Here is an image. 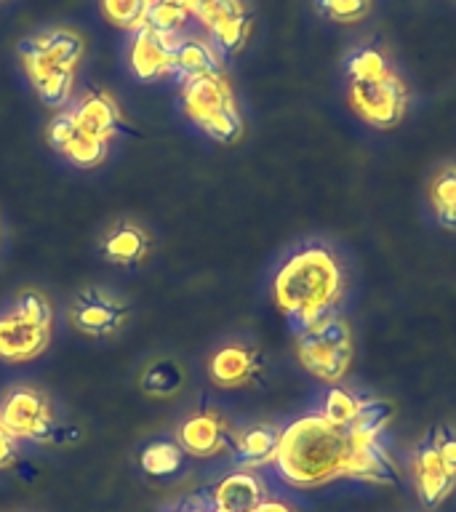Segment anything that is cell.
<instances>
[{
	"instance_id": "obj_24",
	"label": "cell",
	"mask_w": 456,
	"mask_h": 512,
	"mask_svg": "<svg viewBox=\"0 0 456 512\" xmlns=\"http://www.w3.org/2000/svg\"><path fill=\"white\" fill-rule=\"evenodd\" d=\"M392 419V406L384 400L360 398V408L355 419H352L350 430L360 438H382V432L387 430V424Z\"/></svg>"
},
{
	"instance_id": "obj_33",
	"label": "cell",
	"mask_w": 456,
	"mask_h": 512,
	"mask_svg": "<svg viewBox=\"0 0 456 512\" xmlns=\"http://www.w3.org/2000/svg\"><path fill=\"white\" fill-rule=\"evenodd\" d=\"M160 3H168V6L182 8V11H187V14H190V0H160Z\"/></svg>"
},
{
	"instance_id": "obj_4",
	"label": "cell",
	"mask_w": 456,
	"mask_h": 512,
	"mask_svg": "<svg viewBox=\"0 0 456 512\" xmlns=\"http://www.w3.org/2000/svg\"><path fill=\"white\" fill-rule=\"evenodd\" d=\"M54 331V307L46 294L27 288L0 312V360L27 363L46 352Z\"/></svg>"
},
{
	"instance_id": "obj_25",
	"label": "cell",
	"mask_w": 456,
	"mask_h": 512,
	"mask_svg": "<svg viewBox=\"0 0 456 512\" xmlns=\"http://www.w3.org/2000/svg\"><path fill=\"white\" fill-rule=\"evenodd\" d=\"M347 72H350L352 83H376L390 75V64L382 56V51L376 48H360L350 56L347 62Z\"/></svg>"
},
{
	"instance_id": "obj_6",
	"label": "cell",
	"mask_w": 456,
	"mask_h": 512,
	"mask_svg": "<svg viewBox=\"0 0 456 512\" xmlns=\"http://www.w3.org/2000/svg\"><path fill=\"white\" fill-rule=\"evenodd\" d=\"M296 358L304 371H310L320 382H342L352 363V331L347 320L331 312L328 318L299 331L296 334Z\"/></svg>"
},
{
	"instance_id": "obj_2",
	"label": "cell",
	"mask_w": 456,
	"mask_h": 512,
	"mask_svg": "<svg viewBox=\"0 0 456 512\" xmlns=\"http://www.w3.org/2000/svg\"><path fill=\"white\" fill-rule=\"evenodd\" d=\"M344 291L342 267L323 246H304L291 254L272 280V296L294 331L336 312Z\"/></svg>"
},
{
	"instance_id": "obj_22",
	"label": "cell",
	"mask_w": 456,
	"mask_h": 512,
	"mask_svg": "<svg viewBox=\"0 0 456 512\" xmlns=\"http://www.w3.org/2000/svg\"><path fill=\"white\" fill-rule=\"evenodd\" d=\"M432 211L443 227L456 230V166L443 168L430 184Z\"/></svg>"
},
{
	"instance_id": "obj_3",
	"label": "cell",
	"mask_w": 456,
	"mask_h": 512,
	"mask_svg": "<svg viewBox=\"0 0 456 512\" xmlns=\"http://www.w3.org/2000/svg\"><path fill=\"white\" fill-rule=\"evenodd\" d=\"M19 59L43 104L64 110L75 91V72L86 54V43L70 27L35 32L19 43Z\"/></svg>"
},
{
	"instance_id": "obj_31",
	"label": "cell",
	"mask_w": 456,
	"mask_h": 512,
	"mask_svg": "<svg viewBox=\"0 0 456 512\" xmlns=\"http://www.w3.org/2000/svg\"><path fill=\"white\" fill-rule=\"evenodd\" d=\"M19 443H22V440H16L14 435L0 424V470L14 467L16 459H19Z\"/></svg>"
},
{
	"instance_id": "obj_7",
	"label": "cell",
	"mask_w": 456,
	"mask_h": 512,
	"mask_svg": "<svg viewBox=\"0 0 456 512\" xmlns=\"http://www.w3.org/2000/svg\"><path fill=\"white\" fill-rule=\"evenodd\" d=\"M0 424L16 440L48 443L56 432V414L46 392L30 384H19L0 400Z\"/></svg>"
},
{
	"instance_id": "obj_16",
	"label": "cell",
	"mask_w": 456,
	"mask_h": 512,
	"mask_svg": "<svg viewBox=\"0 0 456 512\" xmlns=\"http://www.w3.org/2000/svg\"><path fill=\"white\" fill-rule=\"evenodd\" d=\"M208 496L219 512H251L262 499H267V491L254 470H235L224 475Z\"/></svg>"
},
{
	"instance_id": "obj_12",
	"label": "cell",
	"mask_w": 456,
	"mask_h": 512,
	"mask_svg": "<svg viewBox=\"0 0 456 512\" xmlns=\"http://www.w3.org/2000/svg\"><path fill=\"white\" fill-rule=\"evenodd\" d=\"M46 139L64 160H70L72 166L78 168L102 166L104 160H107V152H110L107 150L110 144L96 142V139H91L86 131H80L78 123L72 120L67 107L56 112L54 118H51V123H48L46 128Z\"/></svg>"
},
{
	"instance_id": "obj_32",
	"label": "cell",
	"mask_w": 456,
	"mask_h": 512,
	"mask_svg": "<svg viewBox=\"0 0 456 512\" xmlns=\"http://www.w3.org/2000/svg\"><path fill=\"white\" fill-rule=\"evenodd\" d=\"M251 512H296V510L291 507V504L283 502V499H270V496H267V499H262V502L256 504Z\"/></svg>"
},
{
	"instance_id": "obj_17",
	"label": "cell",
	"mask_w": 456,
	"mask_h": 512,
	"mask_svg": "<svg viewBox=\"0 0 456 512\" xmlns=\"http://www.w3.org/2000/svg\"><path fill=\"white\" fill-rule=\"evenodd\" d=\"M280 430L272 424H251L243 430L232 432V451L243 470H259L264 464H272L278 451Z\"/></svg>"
},
{
	"instance_id": "obj_19",
	"label": "cell",
	"mask_w": 456,
	"mask_h": 512,
	"mask_svg": "<svg viewBox=\"0 0 456 512\" xmlns=\"http://www.w3.org/2000/svg\"><path fill=\"white\" fill-rule=\"evenodd\" d=\"M211 72H222V56H219V48L214 43H208L206 38H192V35H184L182 46L176 48L174 59V75L182 83L195 78H203V75H211Z\"/></svg>"
},
{
	"instance_id": "obj_9",
	"label": "cell",
	"mask_w": 456,
	"mask_h": 512,
	"mask_svg": "<svg viewBox=\"0 0 456 512\" xmlns=\"http://www.w3.org/2000/svg\"><path fill=\"white\" fill-rule=\"evenodd\" d=\"M350 102L352 110L366 123L376 128H392L403 118L408 94L403 80L390 72L387 78L376 80V83H352Z\"/></svg>"
},
{
	"instance_id": "obj_13",
	"label": "cell",
	"mask_w": 456,
	"mask_h": 512,
	"mask_svg": "<svg viewBox=\"0 0 456 512\" xmlns=\"http://www.w3.org/2000/svg\"><path fill=\"white\" fill-rule=\"evenodd\" d=\"M262 368V355L256 347L243 342H227L208 358V379L224 390H238V387L259 382Z\"/></svg>"
},
{
	"instance_id": "obj_30",
	"label": "cell",
	"mask_w": 456,
	"mask_h": 512,
	"mask_svg": "<svg viewBox=\"0 0 456 512\" xmlns=\"http://www.w3.org/2000/svg\"><path fill=\"white\" fill-rule=\"evenodd\" d=\"M430 440L438 448L443 464L456 475V430H435Z\"/></svg>"
},
{
	"instance_id": "obj_28",
	"label": "cell",
	"mask_w": 456,
	"mask_h": 512,
	"mask_svg": "<svg viewBox=\"0 0 456 512\" xmlns=\"http://www.w3.org/2000/svg\"><path fill=\"white\" fill-rule=\"evenodd\" d=\"M190 22H192V16L187 14V11L168 6V3H160V0L150 8V16H147V24H150V27H155V30L182 32V35Z\"/></svg>"
},
{
	"instance_id": "obj_14",
	"label": "cell",
	"mask_w": 456,
	"mask_h": 512,
	"mask_svg": "<svg viewBox=\"0 0 456 512\" xmlns=\"http://www.w3.org/2000/svg\"><path fill=\"white\" fill-rule=\"evenodd\" d=\"M67 110L80 131H86L91 139L102 144H110L123 126L118 102L107 91H88L75 107H67Z\"/></svg>"
},
{
	"instance_id": "obj_26",
	"label": "cell",
	"mask_w": 456,
	"mask_h": 512,
	"mask_svg": "<svg viewBox=\"0 0 456 512\" xmlns=\"http://www.w3.org/2000/svg\"><path fill=\"white\" fill-rule=\"evenodd\" d=\"M360 408V398L352 395L350 390L344 387H331L323 398V406H320L318 414H323L331 424H339V427H350L355 414Z\"/></svg>"
},
{
	"instance_id": "obj_10",
	"label": "cell",
	"mask_w": 456,
	"mask_h": 512,
	"mask_svg": "<svg viewBox=\"0 0 456 512\" xmlns=\"http://www.w3.org/2000/svg\"><path fill=\"white\" fill-rule=\"evenodd\" d=\"M182 32L155 30V27H142L134 32L131 46H128V67L139 80H160L174 75L176 48L182 46Z\"/></svg>"
},
{
	"instance_id": "obj_20",
	"label": "cell",
	"mask_w": 456,
	"mask_h": 512,
	"mask_svg": "<svg viewBox=\"0 0 456 512\" xmlns=\"http://www.w3.org/2000/svg\"><path fill=\"white\" fill-rule=\"evenodd\" d=\"M139 387L150 398H176L184 390V368L174 358H158L147 363L139 374Z\"/></svg>"
},
{
	"instance_id": "obj_5",
	"label": "cell",
	"mask_w": 456,
	"mask_h": 512,
	"mask_svg": "<svg viewBox=\"0 0 456 512\" xmlns=\"http://www.w3.org/2000/svg\"><path fill=\"white\" fill-rule=\"evenodd\" d=\"M182 110L216 142H235L243 134V118L235 104V94L222 72L182 83Z\"/></svg>"
},
{
	"instance_id": "obj_23",
	"label": "cell",
	"mask_w": 456,
	"mask_h": 512,
	"mask_svg": "<svg viewBox=\"0 0 456 512\" xmlns=\"http://www.w3.org/2000/svg\"><path fill=\"white\" fill-rule=\"evenodd\" d=\"M155 3L158 0H102V14L115 27L139 32L142 27H147V16H150V8Z\"/></svg>"
},
{
	"instance_id": "obj_21",
	"label": "cell",
	"mask_w": 456,
	"mask_h": 512,
	"mask_svg": "<svg viewBox=\"0 0 456 512\" xmlns=\"http://www.w3.org/2000/svg\"><path fill=\"white\" fill-rule=\"evenodd\" d=\"M139 462H142V470L147 475L166 478V475H174L182 467L184 451L176 440H152L150 446H144Z\"/></svg>"
},
{
	"instance_id": "obj_27",
	"label": "cell",
	"mask_w": 456,
	"mask_h": 512,
	"mask_svg": "<svg viewBox=\"0 0 456 512\" xmlns=\"http://www.w3.org/2000/svg\"><path fill=\"white\" fill-rule=\"evenodd\" d=\"M248 32H251L248 16H230V19H224L222 24H216L214 32H211V38L216 40V48L238 51V48L248 40Z\"/></svg>"
},
{
	"instance_id": "obj_1",
	"label": "cell",
	"mask_w": 456,
	"mask_h": 512,
	"mask_svg": "<svg viewBox=\"0 0 456 512\" xmlns=\"http://www.w3.org/2000/svg\"><path fill=\"white\" fill-rule=\"evenodd\" d=\"M272 467L294 488H318L339 478L363 483L398 480L382 438H360L350 427L331 424L323 414L299 416L280 430Z\"/></svg>"
},
{
	"instance_id": "obj_15",
	"label": "cell",
	"mask_w": 456,
	"mask_h": 512,
	"mask_svg": "<svg viewBox=\"0 0 456 512\" xmlns=\"http://www.w3.org/2000/svg\"><path fill=\"white\" fill-rule=\"evenodd\" d=\"M414 475L416 491H419V496H422V502L427 507H438L440 502H446L448 494L456 486V475L443 464L432 440H424L422 446L416 448Z\"/></svg>"
},
{
	"instance_id": "obj_11",
	"label": "cell",
	"mask_w": 456,
	"mask_h": 512,
	"mask_svg": "<svg viewBox=\"0 0 456 512\" xmlns=\"http://www.w3.org/2000/svg\"><path fill=\"white\" fill-rule=\"evenodd\" d=\"M232 432L235 430L224 419L222 411L208 406L187 416L176 427V443L182 446L184 454L195 456V459H211V456H219L232 448Z\"/></svg>"
},
{
	"instance_id": "obj_18",
	"label": "cell",
	"mask_w": 456,
	"mask_h": 512,
	"mask_svg": "<svg viewBox=\"0 0 456 512\" xmlns=\"http://www.w3.org/2000/svg\"><path fill=\"white\" fill-rule=\"evenodd\" d=\"M152 240L144 227L134 222H120L118 227H112L102 240V256L110 264H120V267H136L150 256Z\"/></svg>"
},
{
	"instance_id": "obj_8",
	"label": "cell",
	"mask_w": 456,
	"mask_h": 512,
	"mask_svg": "<svg viewBox=\"0 0 456 512\" xmlns=\"http://www.w3.org/2000/svg\"><path fill=\"white\" fill-rule=\"evenodd\" d=\"M128 304L107 288L88 286L75 294L70 304V323L75 331L91 339H110L128 323Z\"/></svg>"
},
{
	"instance_id": "obj_29",
	"label": "cell",
	"mask_w": 456,
	"mask_h": 512,
	"mask_svg": "<svg viewBox=\"0 0 456 512\" xmlns=\"http://www.w3.org/2000/svg\"><path fill=\"white\" fill-rule=\"evenodd\" d=\"M368 6H371V0H320L323 14H326L328 19H334V22L342 24L363 19V16L368 14Z\"/></svg>"
}]
</instances>
